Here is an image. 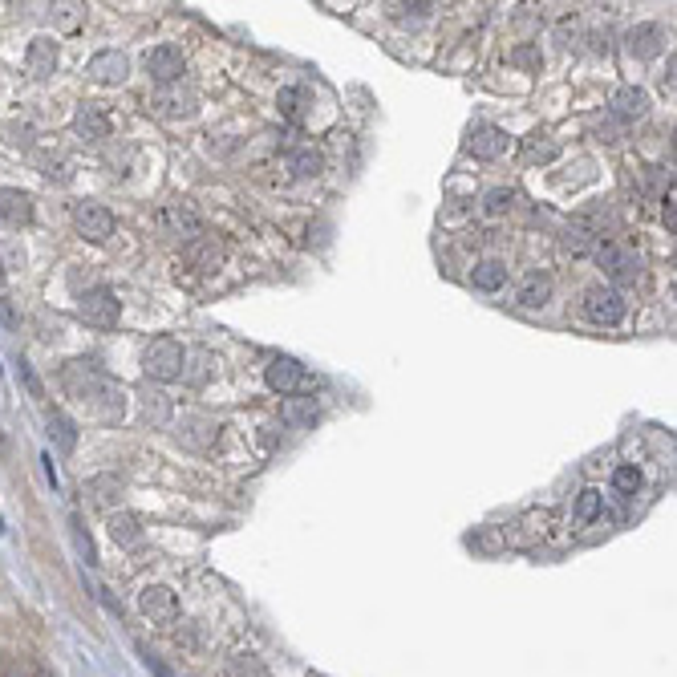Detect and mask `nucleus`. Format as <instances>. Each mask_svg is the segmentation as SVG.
<instances>
[{"label": "nucleus", "instance_id": "obj_31", "mask_svg": "<svg viewBox=\"0 0 677 677\" xmlns=\"http://www.w3.org/2000/svg\"><path fill=\"white\" fill-rule=\"evenodd\" d=\"M511 203H515V191H511V187H495V191H487V199H483L487 215H503V211H511Z\"/></svg>", "mask_w": 677, "mask_h": 677}, {"label": "nucleus", "instance_id": "obj_25", "mask_svg": "<svg viewBox=\"0 0 677 677\" xmlns=\"http://www.w3.org/2000/svg\"><path fill=\"white\" fill-rule=\"evenodd\" d=\"M179 438H183V446H191V450H211L215 438H219V426H215L211 418H187Z\"/></svg>", "mask_w": 677, "mask_h": 677}, {"label": "nucleus", "instance_id": "obj_16", "mask_svg": "<svg viewBox=\"0 0 677 677\" xmlns=\"http://www.w3.org/2000/svg\"><path fill=\"white\" fill-rule=\"evenodd\" d=\"M110 130H114V122L106 118L102 106H78V114H73V134L86 142H106Z\"/></svg>", "mask_w": 677, "mask_h": 677}, {"label": "nucleus", "instance_id": "obj_30", "mask_svg": "<svg viewBox=\"0 0 677 677\" xmlns=\"http://www.w3.org/2000/svg\"><path fill=\"white\" fill-rule=\"evenodd\" d=\"M592 244H596V236H592V232L584 228L580 219H572L568 228H564V248H568V252H588Z\"/></svg>", "mask_w": 677, "mask_h": 677}, {"label": "nucleus", "instance_id": "obj_42", "mask_svg": "<svg viewBox=\"0 0 677 677\" xmlns=\"http://www.w3.org/2000/svg\"><path fill=\"white\" fill-rule=\"evenodd\" d=\"M0 317H5V325H9V329H17V313H13L9 300H0Z\"/></svg>", "mask_w": 677, "mask_h": 677}, {"label": "nucleus", "instance_id": "obj_1", "mask_svg": "<svg viewBox=\"0 0 677 677\" xmlns=\"http://www.w3.org/2000/svg\"><path fill=\"white\" fill-rule=\"evenodd\" d=\"M61 386H65V394L78 402L90 418H98V422H106V426H114V422L126 418V390L110 378V373H106L94 357H73V361H65V365H61Z\"/></svg>", "mask_w": 677, "mask_h": 677}, {"label": "nucleus", "instance_id": "obj_4", "mask_svg": "<svg viewBox=\"0 0 677 677\" xmlns=\"http://www.w3.org/2000/svg\"><path fill=\"white\" fill-rule=\"evenodd\" d=\"M69 215H73V228H78V236H86L90 244H106L110 236H114V215H110V207H102V203H94V199H78L69 207Z\"/></svg>", "mask_w": 677, "mask_h": 677}, {"label": "nucleus", "instance_id": "obj_27", "mask_svg": "<svg viewBox=\"0 0 677 677\" xmlns=\"http://www.w3.org/2000/svg\"><path fill=\"white\" fill-rule=\"evenodd\" d=\"M471 280H475L479 292H499V288L507 284V268H503L499 260H483V264H475Z\"/></svg>", "mask_w": 677, "mask_h": 677}, {"label": "nucleus", "instance_id": "obj_22", "mask_svg": "<svg viewBox=\"0 0 677 677\" xmlns=\"http://www.w3.org/2000/svg\"><path fill=\"white\" fill-rule=\"evenodd\" d=\"M625 45H629V53H633V57L649 61V57H657V53H661L665 33H661V25H637V29L625 37Z\"/></svg>", "mask_w": 677, "mask_h": 677}, {"label": "nucleus", "instance_id": "obj_40", "mask_svg": "<svg viewBox=\"0 0 677 677\" xmlns=\"http://www.w3.org/2000/svg\"><path fill=\"white\" fill-rule=\"evenodd\" d=\"M41 171H45V179H57V183L69 179V163H65V159H45Z\"/></svg>", "mask_w": 677, "mask_h": 677}, {"label": "nucleus", "instance_id": "obj_5", "mask_svg": "<svg viewBox=\"0 0 677 677\" xmlns=\"http://www.w3.org/2000/svg\"><path fill=\"white\" fill-rule=\"evenodd\" d=\"M78 317H82L86 325H94V329H114L118 317H122V305H118V296H114L110 288L94 284V288H86L82 300H78Z\"/></svg>", "mask_w": 677, "mask_h": 677}, {"label": "nucleus", "instance_id": "obj_29", "mask_svg": "<svg viewBox=\"0 0 677 677\" xmlns=\"http://www.w3.org/2000/svg\"><path fill=\"white\" fill-rule=\"evenodd\" d=\"M605 511V499H600V491L596 487H584L580 495H576V511H572V519L580 523V528H588V523Z\"/></svg>", "mask_w": 677, "mask_h": 677}, {"label": "nucleus", "instance_id": "obj_34", "mask_svg": "<svg viewBox=\"0 0 677 677\" xmlns=\"http://www.w3.org/2000/svg\"><path fill=\"white\" fill-rule=\"evenodd\" d=\"M69 528H73V544H78V552L86 556V564H98V556H94V540L86 536V528H82V519H78V515L69 519Z\"/></svg>", "mask_w": 677, "mask_h": 677}, {"label": "nucleus", "instance_id": "obj_6", "mask_svg": "<svg viewBox=\"0 0 677 677\" xmlns=\"http://www.w3.org/2000/svg\"><path fill=\"white\" fill-rule=\"evenodd\" d=\"M596 264H600V272H605L609 280H617V284H637L641 272H645V260L633 248H621V244L596 248Z\"/></svg>", "mask_w": 677, "mask_h": 677}, {"label": "nucleus", "instance_id": "obj_11", "mask_svg": "<svg viewBox=\"0 0 677 677\" xmlns=\"http://www.w3.org/2000/svg\"><path fill=\"white\" fill-rule=\"evenodd\" d=\"M90 78L102 82V86H122V82L130 78V61H126V53H118V49L94 53V57H90Z\"/></svg>", "mask_w": 677, "mask_h": 677}, {"label": "nucleus", "instance_id": "obj_8", "mask_svg": "<svg viewBox=\"0 0 677 677\" xmlns=\"http://www.w3.org/2000/svg\"><path fill=\"white\" fill-rule=\"evenodd\" d=\"M138 609H142L146 621L171 625V621L179 617V596H175V588H167V584H146V588L138 592Z\"/></svg>", "mask_w": 677, "mask_h": 677}, {"label": "nucleus", "instance_id": "obj_45", "mask_svg": "<svg viewBox=\"0 0 677 677\" xmlns=\"http://www.w3.org/2000/svg\"><path fill=\"white\" fill-rule=\"evenodd\" d=\"M5 665H9V661H0V677H5Z\"/></svg>", "mask_w": 677, "mask_h": 677}, {"label": "nucleus", "instance_id": "obj_2", "mask_svg": "<svg viewBox=\"0 0 677 677\" xmlns=\"http://www.w3.org/2000/svg\"><path fill=\"white\" fill-rule=\"evenodd\" d=\"M264 382H268V390H276L284 398H313L317 394V378L296 357H272L264 369Z\"/></svg>", "mask_w": 677, "mask_h": 677}, {"label": "nucleus", "instance_id": "obj_15", "mask_svg": "<svg viewBox=\"0 0 677 677\" xmlns=\"http://www.w3.org/2000/svg\"><path fill=\"white\" fill-rule=\"evenodd\" d=\"M223 256H228V244H223L219 236H199V240H191L187 244V264L191 268H199V272H215L219 264H223Z\"/></svg>", "mask_w": 677, "mask_h": 677}, {"label": "nucleus", "instance_id": "obj_3", "mask_svg": "<svg viewBox=\"0 0 677 677\" xmlns=\"http://www.w3.org/2000/svg\"><path fill=\"white\" fill-rule=\"evenodd\" d=\"M142 369H146L150 382H175V378H183V369H187V353L171 337L150 341L146 353H142Z\"/></svg>", "mask_w": 677, "mask_h": 677}, {"label": "nucleus", "instance_id": "obj_13", "mask_svg": "<svg viewBox=\"0 0 677 677\" xmlns=\"http://www.w3.org/2000/svg\"><path fill=\"white\" fill-rule=\"evenodd\" d=\"M0 223L9 228H29L33 223V195L17 187H0Z\"/></svg>", "mask_w": 677, "mask_h": 677}, {"label": "nucleus", "instance_id": "obj_18", "mask_svg": "<svg viewBox=\"0 0 677 677\" xmlns=\"http://www.w3.org/2000/svg\"><path fill=\"white\" fill-rule=\"evenodd\" d=\"M106 532H110V540L118 548H138L142 544V519L134 511H110Z\"/></svg>", "mask_w": 677, "mask_h": 677}, {"label": "nucleus", "instance_id": "obj_19", "mask_svg": "<svg viewBox=\"0 0 677 677\" xmlns=\"http://www.w3.org/2000/svg\"><path fill=\"white\" fill-rule=\"evenodd\" d=\"M609 110H613V118H621V122H637V118H645V110H649V94H645L641 86H621V90L613 94Z\"/></svg>", "mask_w": 677, "mask_h": 677}, {"label": "nucleus", "instance_id": "obj_37", "mask_svg": "<svg viewBox=\"0 0 677 677\" xmlns=\"http://www.w3.org/2000/svg\"><path fill=\"white\" fill-rule=\"evenodd\" d=\"M661 223H665V228L673 232L677 228V195H673V187L661 195Z\"/></svg>", "mask_w": 677, "mask_h": 677}, {"label": "nucleus", "instance_id": "obj_26", "mask_svg": "<svg viewBox=\"0 0 677 677\" xmlns=\"http://www.w3.org/2000/svg\"><path fill=\"white\" fill-rule=\"evenodd\" d=\"M49 438H53V446L61 450V455H73V450H78V426H73L61 410L49 414Z\"/></svg>", "mask_w": 677, "mask_h": 677}, {"label": "nucleus", "instance_id": "obj_32", "mask_svg": "<svg viewBox=\"0 0 677 677\" xmlns=\"http://www.w3.org/2000/svg\"><path fill=\"white\" fill-rule=\"evenodd\" d=\"M613 487H617L621 495H637V491H641V471H637V467H617V471H613Z\"/></svg>", "mask_w": 677, "mask_h": 677}, {"label": "nucleus", "instance_id": "obj_7", "mask_svg": "<svg viewBox=\"0 0 677 677\" xmlns=\"http://www.w3.org/2000/svg\"><path fill=\"white\" fill-rule=\"evenodd\" d=\"M584 313L596 321V325H621L629 305H625V296L617 288H605V284H596L584 292Z\"/></svg>", "mask_w": 677, "mask_h": 677}, {"label": "nucleus", "instance_id": "obj_35", "mask_svg": "<svg viewBox=\"0 0 677 677\" xmlns=\"http://www.w3.org/2000/svg\"><path fill=\"white\" fill-rule=\"evenodd\" d=\"M146 418L155 422V426H163V422L171 418V406H167L163 394H150V390H146Z\"/></svg>", "mask_w": 677, "mask_h": 677}, {"label": "nucleus", "instance_id": "obj_44", "mask_svg": "<svg viewBox=\"0 0 677 677\" xmlns=\"http://www.w3.org/2000/svg\"><path fill=\"white\" fill-rule=\"evenodd\" d=\"M0 284H5V264H0Z\"/></svg>", "mask_w": 677, "mask_h": 677}, {"label": "nucleus", "instance_id": "obj_43", "mask_svg": "<svg viewBox=\"0 0 677 677\" xmlns=\"http://www.w3.org/2000/svg\"><path fill=\"white\" fill-rule=\"evenodd\" d=\"M25 669H29V677H53V673H49L41 661H25Z\"/></svg>", "mask_w": 677, "mask_h": 677}, {"label": "nucleus", "instance_id": "obj_17", "mask_svg": "<svg viewBox=\"0 0 677 677\" xmlns=\"http://www.w3.org/2000/svg\"><path fill=\"white\" fill-rule=\"evenodd\" d=\"M25 65H29V78L49 82V78H53V69H57V41H53V37H33Z\"/></svg>", "mask_w": 677, "mask_h": 677}, {"label": "nucleus", "instance_id": "obj_21", "mask_svg": "<svg viewBox=\"0 0 677 677\" xmlns=\"http://www.w3.org/2000/svg\"><path fill=\"white\" fill-rule=\"evenodd\" d=\"M82 499H86L90 507H98V511H110V507L122 499V483H118V475H94V479L82 487Z\"/></svg>", "mask_w": 677, "mask_h": 677}, {"label": "nucleus", "instance_id": "obj_38", "mask_svg": "<svg viewBox=\"0 0 677 677\" xmlns=\"http://www.w3.org/2000/svg\"><path fill=\"white\" fill-rule=\"evenodd\" d=\"M511 61H515V65H523V69H540V65H544L540 49H532V45H523V49H515V53H511Z\"/></svg>", "mask_w": 677, "mask_h": 677}, {"label": "nucleus", "instance_id": "obj_14", "mask_svg": "<svg viewBox=\"0 0 677 677\" xmlns=\"http://www.w3.org/2000/svg\"><path fill=\"white\" fill-rule=\"evenodd\" d=\"M467 150H471L475 159H499L503 150H507V134H503L499 126L479 122V126L467 130Z\"/></svg>", "mask_w": 677, "mask_h": 677}, {"label": "nucleus", "instance_id": "obj_23", "mask_svg": "<svg viewBox=\"0 0 677 677\" xmlns=\"http://www.w3.org/2000/svg\"><path fill=\"white\" fill-rule=\"evenodd\" d=\"M560 155V146L552 142V134H544V130H536V134H528V138H523V146H519V159L523 163H552Z\"/></svg>", "mask_w": 677, "mask_h": 677}, {"label": "nucleus", "instance_id": "obj_36", "mask_svg": "<svg viewBox=\"0 0 677 677\" xmlns=\"http://www.w3.org/2000/svg\"><path fill=\"white\" fill-rule=\"evenodd\" d=\"M280 110H284V118H300V90L296 86L280 90Z\"/></svg>", "mask_w": 677, "mask_h": 677}, {"label": "nucleus", "instance_id": "obj_10", "mask_svg": "<svg viewBox=\"0 0 677 677\" xmlns=\"http://www.w3.org/2000/svg\"><path fill=\"white\" fill-rule=\"evenodd\" d=\"M183 69H187V61H183V53L175 45H155V49L146 53V73L159 86H175L183 78Z\"/></svg>", "mask_w": 677, "mask_h": 677}, {"label": "nucleus", "instance_id": "obj_20", "mask_svg": "<svg viewBox=\"0 0 677 677\" xmlns=\"http://www.w3.org/2000/svg\"><path fill=\"white\" fill-rule=\"evenodd\" d=\"M548 300H552V272L536 268V272L523 276V284H519V305L523 309H544Z\"/></svg>", "mask_w": 677, "mask_h": 677}, {"label": "nucleus", "instance_id": "obj_28", "mask_svg": "<svg viewBox=\"0 0 677 677\" xmlns=\"http://www.w3.org/2000/svg\"><path fill=\"white\" fill-rule=\"evenodd\" d=\"M288 167H292V175H300V179H313V175H321L325 159H321V150H313V146H300V150H292Z\"/></svg>", "mask_w": 677, "mask_h": 677}, {"label": "nucleus", "instance_id": "obj_39", "mask_svg": "<svg viewBox=\"0 0 677 677\" xmlns=\"http://www.w3.org/2000/svg\"><path fill=\"white\" fill-rule=\"evenodd\" d=\"M17 369H21V382H25V390H29L33 398H45V390H41V382H37L33 365H29V361H17Z\"/></svg>", "mask_w": 677, "mask_h": 677}, {"label": "nucleus", "instance_id": "obj_12", "mask_svg": "<svg viewBox=\"0 0 677 677\" xmlns=\"http://www.w3.org/2000/svg\"><path fill=\"white\" fill-rule=\"evenodd\" d=\"M163 232H171L175 240H199L203 236V219L195 215V207H187V203H171L167 211H163Z\"/></svg>", "mask_w": 677, "mask_h": 677}, {"label": "nucleus", "instance_id": "obj_41", "mask_svg": "<svg viewBox=\"0 0 677 677\" xmlns=\"http://www.w3.org/2000/svg\"><path fill=\"white\" fill-rule=\"evenodd\" d=\"M390 13H394V17H406V13H418V17H422V13H430V5H390Z\"/></svg>", "mask_w": 677, "mask_h": 677}, {"label": "nucleus", "instance_id": "obj_9", "mask_svg": "<svg viewBox=\"0 0 677 677\" xmlns=\"http://www.w3.org/2000/svg\"><path fill=\"white\" fill-rule=\"evenodd\" d=\"M150 106H155V114H163V118H195V114H199V98H195V90H187L183 82L159 86V94L150 98Z\"/></svg>", "mask_w": 677, "mask_h": 677}, {"label": "nucleus", "instance_id": "obj_24", "mask_svg": "<svg viewBox=\"0 0 677 677\" xmlns=\"http://www.w3.org/2000/svg\"><path fill=\"white\" fill-rule=\"evenodd\" d=\"M280 418H284V426H292V430H309V426L321 418V406H317L313 398H288L284 410H280Z\"/></svg>", "mask_w": 677, "mask_h": 677}, {"label": "nucleus", "instance_id": "obj_33", "mask_svg": "<svg viewBox=\"0 0 677 677\" xmlns=\"http://www.w3.org/2000/svg\"><path fill=\"white\" fill-rule=\"evenodd\" d=\"M471 548H475V552H487V556H495V552H503V536H499L495 528H479V532L471 536Z\"/></svg>", "mask_w": 677, "mask_h": 677}]
</instances>
